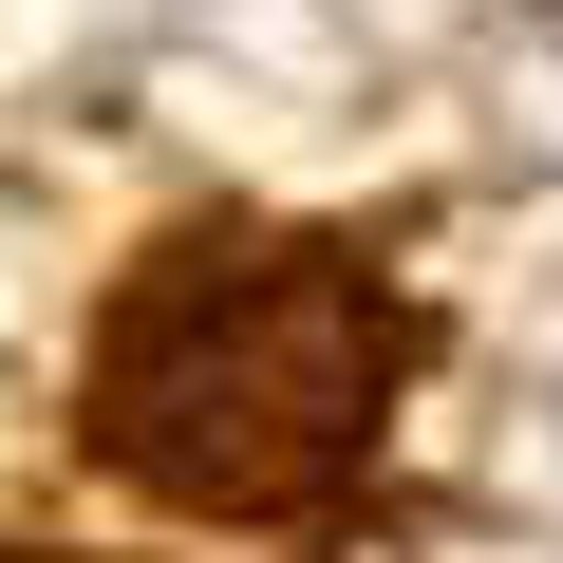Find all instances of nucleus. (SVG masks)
<instances>
[{"label": "nucleus", "mask_w": 563, "mask_h": 563, "mask_svg": "<svg viewBox=\"0 0 563 563\" xmlns=\"http://www.w3.org/2000/svg\"><path fill=\"white\" fill-rule=\"evenodd\" d=\"M395 413V301L339 244H169L95 357V432L169 507H320Z\"/></svg>", "instance_id": "f257e3e1"}]
</instances>
